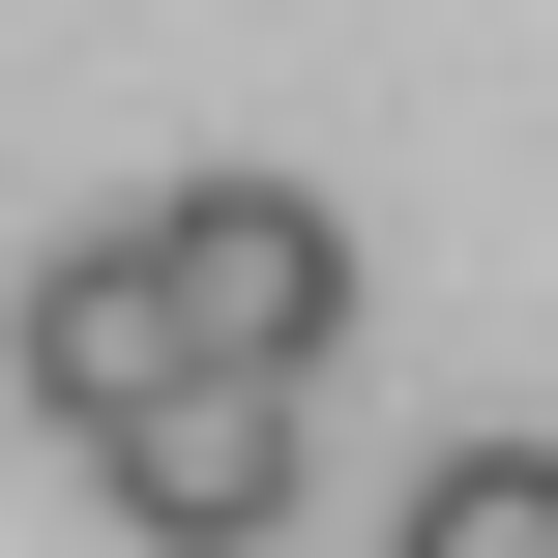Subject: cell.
<instances>
[{"label":"cell","instance_id":"6da1fadb","mask_svg":"<svg viewBox=\"0 0 558 558\" xmlns=\"http://www.w3.org/2000/svg\"><path fill=\"white\" fill-rule=\"evenodd\" d=\"M147 265H177V353L206 383H324L353 353V206H294V177H177Z\"/></svg>","mask_w":558,"mask_h":558},{"label":"cell","instance_id":"7a4b0ae2","mask_svg":"<svg viewBox=\"0 0 558 558\" xmlns=\"http://www.w3.org/2000/svg\"><path fill=\"white\" fill-rule=\"evenodd\" d=\"M0 353H29V412H59V441H118V412H177V383H206V353H177V265H147V206H88V235L29 265V324H0Z\"/></svg>","mask_w":558,"mask_h":558},{"label":"cell","instance_id":"3957f363","mask_svg":"<svg viewBox=\"0 0 558 558\" xmlns=\"http://www.w3.org/2000/svg\"><path fill=\"white\" fill-rule=\"evenodd\" d=\"M88 500H118L147 558H265V530H294V383H177V412H118Z\"/></svg>","mask_w":558,"mask_h":558},{"label":"cell","instance_id":"277c9868","mask_svg":"<svg viewBox=\"0 0 558 558\" xmlns=\"http://www.w3.org/2000/svg\"><path fill=\"white\" fill-rule=\"evenodd\" d=\"M383 558H558V441H441Z\"/></svg>","mask_w":558,"mask_h":558}]
</instances>
